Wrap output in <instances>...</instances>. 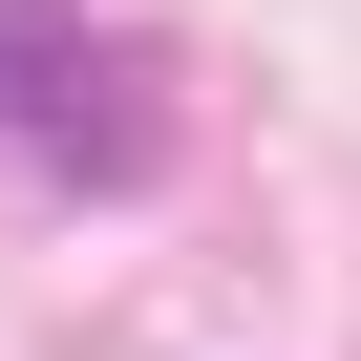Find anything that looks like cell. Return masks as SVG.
Here are the masks:
<instances>
[{
	"mask_svg": "<svg viewBox=\"0 0 361 361\" xmlns=\"http://www.w3.org/2000/svg\"><path fill=\"white\" fill-rule=\"evenodd\" d=\"M85 64H106V43L64 22V0H0V128H64V106H85Z\"/></svg>",
	"mask_w": 361,
	"mask_h": 361,
	"instance_id": "cell-1",
	"label": "cell"
}]
</instances>
